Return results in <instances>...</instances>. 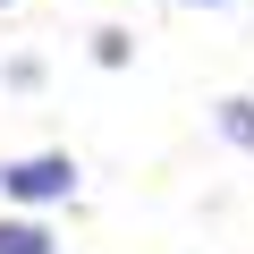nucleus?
<instances>
[{
  "label": "nucleus",
  "instance_id": "obj_3",
  "mask_svg": "<svg viewBox=\"0 0 254 254\" xmlns=\"http://www.w3.org/2000/svg\"><path fill=\"white\" fill-rule=\"evenodd\" d=\"M0 254H51V229L43 220H0Z\"/></svg>",
  "mask_w": 254,
  "mask_h": 254
},
{
  "label": "nucleus",
  "instance_id": "obj_6",
  "mask_svg": "<svg viewBox=\"0 0 254 254\" xmlns=\"http://www.w3.org/2000/svg\"><path fill=\"white\" fill-rule=\"evenodd\" d=\"M0 9H9V0H0Z\"/></svg>",
  "mask_w": 254,
  "mask_h": 254
},
{
  "label": "nucleus",
  "instance_id": "obj_2",
  "mask_svg": "<svg viewBox=\"0 0 254 254\" xmlns=\"http://www.w3.org/2000/svg\"><path fill=\"white\" fill-rule=\"evenodd\" d=\"M212 127L237 144V153H254V102L246 93H229V102H212Z\"/></svg>",
  "mask_w": 254,
  "mask_h": 254
},
{
  "label": "nucleus",
  "instance_id": "obj_1",
  "mask_svg": "<svg viewBox=\"0 0 254 254\" xmlns=\"http://www.w3.org/2000/svg\"><path fill=\"white\" fill-rule=\"evenodd\" d=\"M0 195L26 203V212L76 203V161H68V153H17V161H0Z\"/></svg>",
  "mask_w": 254,
  "mask_h": 254
},
{
  "label": "nucleus",
  "instance_id": "obj_4",
  "mask_svg": "<svg viewBox=\"0 0 254 254\" xmlns=\"http://www.w3.org/2000/svg\"><path fill=\"white\" fill-rule=\"evenodd\" d=\"M127 51H136L127 26H102V34H93V60H102V68H127Z\"/></svg>",
  "mask_w": 254,
  "mask_h": 254
},
{
  "label": "nucleus",
  "instance_id": "obj_5",
  "mask_svg": "<svg viewBox=\"0 0 254 254\" xmlns=\"http://www.w3.org/2000/svg\"><path fill=\"white\" fill-rule=\"evenodd\" d=\"M178 9H220V0H178Z\"/></svg>",
  "mask_w": 254,
  "mask_h": 254
}]
</instances>
